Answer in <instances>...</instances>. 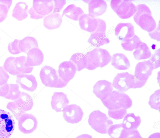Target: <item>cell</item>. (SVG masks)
<instances>
[{"mask_svg":"<svg viewBox=\"0 0 160 138\" xmlns=\"http://www.w3.org/2000/svg\"><path fill=\"white\" fill-rule=\"evenodd\" d=\"M85 55L87 60L86 68L89 70L103 67L111 60V56L108 51L100 48H96L88 52Z\"/></svg>","mask_w":160,"mask_h":138,"instance_id":"obj_1","label":"cell"},{"mask_svg":"<svg viewBox=\"0 0 160 138\" xmlns=\"http://www.w3.org/2000/svg\"><path fill=\"white\" fill-rule=\"evenodd\" d=\"M137 10L133 18L136 23L143 30L150 32L156 27V23L152 16L149 8L145 4L136 6Z\"/></svg>","mask_w":160,"mask_h":138,"instance_id":"obj_2","label":"cell"},{"mask_svg":"<svg viewBox=\"0 0 160 138\" xmlns=\"http://www.w3.org/2000/svg\"><path fill=\"white\" fill-rule=\"evenodd\" d=\"M101 101L108 110L127 109L130 108L132 104V100L127 94L118 91H112L107 98Z\"/></svg>","mask_w":160,"mask_h":138,"instance_id":"obj_3","label":"cell"},{"mask_svg":"<svg viewBox=\"0 0 160 138\" xmlns=\"http://www.w3.org/2000/svg\"><path fill=\"white\" fill-rule=\"evenodd\" d=\"M88 122L92 128L102 134H107L108 128L113 124L105 114L99 110L94 111L90 114Z\"/></svg>","mask_w":160,"mask_h":138,"instance_id":"obj_4","label":"cell"},{"mask_svg":"<svg viewBox=\"0 0 160 138\" xmlns=\"http://www.w3.org/2000/svg\"><path fill=\"white\" fill-rule=\"evenodd\" d=\"M79 25L82 30L90 32H105L106 28L105 22L103 20L84 14L78 19Z\"/></svg>","mask_w":160,"mask_h":138,"instance_id":"obj_5","label":"cell"},{"mask_svg":"<svg viewBox=\"0 0 160 138\" xmlns=\"http://www.w3.org/2000/svg\"><path fill=\"white\" fill-rule=\"evenodd\" d=\"M39 76L42 83L46 86L62 88L67 85L59 78L55 69L50 66L43 67L40 71Z\"/></svg>","mask_w":160,"mask_h":138,"instance_id":"obj_6","label":"cell"},{"mask_svg":"<svg viewBox=\"0 0 160 138\" xmlns=\"http://www.w3.org/2000/svg\"><path fill=\"white\" fill-rule=\"evenodd\" d=\"M110 5L113 11L122 19L130 18L137 10L136 6L130 0H111Z\"/></svg>","mask_w":160,"mask_h":138,"instance_id":"obj_7","label":"cell"},{"mask_svg":"<svg viewBox=\"0 0 160 138\" xmlns=\"http://www.w3.org/2000/svg\"><path fill=\"white\" fill-rule=\"evenodd\" d=\"M137 79L128 72L118 74L114 77L112 86L119 91L124 92L129 89L135 88Z\"/></svg>","mask_w":160,"mask_h":138,"instance_id":"obj_8","label":"cell"},{"mask_svg":"<svg viewBox=\"0 0 160 138\" xmlns=\"http://www.w3.org/2000/svg\"><path fill=\"white\" fill-rule=\"evenodd\" d=\"M14 120L10 113L0 109V138H9L14 130Z\"/></svg>","mask_w":160,"mask_h":138,"instance_id":"obj_9","label":"cell"},{"mask_svg":"<svg viewBox=\"0 0 160 138\" xmlns=\"http://www.w3.org/2000/svg\"><path fill=\"white\" fill-rule=\"evenodd\" d=\"M38 123L36 118L31 114L25 113L18 120V129L24 134H29L33 132L37 128Z\"/></svg>","mask_w":160,"mask_h":138,"instance_id":"obj_10","label":"cell"},{"mask_svg":"<svg viewBox=\"0 0 160 138\" xmlns=\"http://www.w3.org/2000/svg\"><path fill=\"white\" fill-rule=\"evenodd\" d=\"M62 111L64 119L67 122L72 124L79 123L82 120L83 115L81 108L75 104L67 105Z\"/></svg>","mask_w":160,"mask_h":138,"instance_id":"obj_11","label":"cell"},{"mask_svg":"<svg viewBox=\"0 0 160 138\" xmlns=\"http://www.w3.org/2000/svg\"><path fill=\"white\" fill-rule=\"evenodd\" d=\"M77 68L70 61H64L58 66V72L59 78L67 85L75 76Z\"/></svg>","mask_w":160,"mask_h":138,"instance_id":"obj_12","label":"cell"},{"mask_svg":"<svg viewBox=\"0 0 160 138\" xmlns=\"http://www.w3.org/2000/svg\"><path fill=\"white\" fill-rule=\"evenodd\" d=\"M154 69L153 65L149 60L139 62L136 65L134 76L138 80L147 81Z\"/></svg>","mask_w":160,"mask_h":138,"instance_id":"obj_13","label":"cell"},{"mask_svg":"<svg viewBox=\"0 0 160 138\" xmlns=\"http://www.w3.org/2000/svg\"><path fill=\"white\" fill-rule=\"evenodd\" d=\"M112 90V86L111 82L105 80H101L98 81L94 85L93 92L102 101L108 97Z\"/></svg>","mask_w":160,"mask_h":138,"instance_id":"obj_14","label":"cell"},{"mask_svg":"<svg viewBox=\"0 0 160 138\" xmlns=\"http://www.w3.org/2000/svg\"><path fill=\"white\" fill-rule=\"evenodd\" d=\"M16 82L24 90L32 92L36 90L38 83L32 75L22 74L17 75Z\"/></svg>","mask_w":160,"mask_h":138,"instance_id":"obj_15","label":"cell"},{"mask_svg":"<svg viewBox=\"0 0 160 138\" xmlns=\"http://www.w3.org/2000/svg\"><path fill=\"white\" fill-rule=\"evenodd\" d=\"M115 34L118 40L123 42L134 35V27L130 23H120L115 28Z\"/></svg>","mask_w":160,"mask_h":138,"instance_id":"obj_16","label":"cell"},{"mask_svg":"<svg viewBox=\"0 0 160 138\" xmlns=\"http://www.w3.org/2000/svg\"><path fill=\"white\" fill-rule=\"evenodd\" d=\"M32 7L37 13L45 17L52 11L53 2L52 0H34Z\"/></svg>","mask_w":160,"mask_h":138,"instance_id":"obj_17","label":"cell"},{"mask_svg":"<svg viewBox=\"0 0 160 138\" xmlns=\"http://www.w3.org/2000/svg\"><path fill=\"white\" fill-rule=\"evenodd\" d=\"M51 98L52 108L57 112L62 111L69 103L67 95L63 92H54Z\"/></svg>","mask_w":160,"mask_h":138,"instance_id":"obj_18","label":"cell"},{"mask_svg":"<svg viewBox=\"0 0 160 138\" xmlns=\"http://www.w3.org/2000/svg\"><path fill=\"white\" fill-rule=\"evenodd\" d=\"M25 65L27 67H33L41 65L44 60V55L38 48L30 49L27 53Z\"/></svg>","mask_w":160,"mask_h":138,"instance_id":"obj_19","label":"cell"},{"mask_svg":"<svg viewBox=\"0 0 160 138\" xmlns=\"http://www.w3.org/2000/svg\"><path fill=\"white\" fill-rule=\"evenodd\" d=\"M88 14L91 17H95L103 14L107 7L106 2L104 0H89Z\"/></svg>","mask_w":160,"mask_h":138,"instance_id":"obj_20","label":"cell"},{"mask_svg":"<svg viewBox=\"0 0 160 138\" xmlns=\"http://www.w3.org/2000/svg\"><path fill=\"white\" fill-rule=\"evenodd\" d=\"M141 121L139 116H136L133 113H129L125 115L122 124L123 128L129 131L137 129Z\"/></svg>","mask_w":160,"mask_h":138,"instance_id":"obj_21","label":"cell"},{"mask_svg":"<svg viewBox=\"0 0 160 138\" xmlns=\"http://www.w3.org/2000/svg\"><path fill=\"white\" fill-rule=\"evenodd\" d=\"M62 22V17L59 13L52 12L44 17L43 25L47 29L53 30L59 27Z\"/></svg>","mask_w":160,"mask_h":138,"instance_id":"obj_22","label":"cell"},{"mask_svg":"<svg viewBox=\"0 0 160 138\" xmlns=\"http://www.w3.org/2000/svg\"><path fill=\"white\" fill-rule=\"evenodd\" d=\"M111 61V65L118 70H127L130 67L128 59L123 53H116L113 54Z\"/></svg>","mask_w":160,"mask_h":138,"instance_id":"obj_23","label":"cell"},{"mask_svg":"<svg viewBox=\"0 0 160 138\" xmlns=\"http://www.w3.org/2000/svg\"><path fill=\"white\" fill-rule=\"evenodd\" d=\"M28 6L26 2H19L14 7L12 16L18 21H21L28 17Z\"/></svg>","mask_w":160,"mask_h":138,"instance_id":"obj_24","label":"cell"},{"mask_svg":"<svg viewBox=\"0 0 160 138\" xmlns=\"http://www.w3.org/2000/svg\"><path fill=\"white\" fill-rule=\"evenodd\" d=\"M88 42L93 46L98 47L108 43L110 41L105 32H95L91 33Z\"/></svg>","mask_w":160,"mask_h":138,"instance_id":"obj_25","label":"cell"},{"mask_svg":"<svg viewBox=\"0 0 160 138\" xmlns=\"http://www.w3.org/2000/svg\"><path fill=\"white\" fill-rule=\"evenodd\" d=\"M84 12L82 9L74 4L68 5L63 11L62 17L63 16L75 21H78Z\"/></svg>","mask_w":160,"mask_h":138,"instance_id":"obj_26","label":"cell"},{"mask_svg":"<svg viewBox=\"0 0 160 138\" xmlns=\"http://www.w3.org/2000/svg\"><path fill=\"white\" fill-rule=\"evenodd\" d=\"M25 111L30 110L33 106V100L28 93L21 92L19 97L14 101Z\"/></svg>","mask_w":160,"mask_h":138,"instance_id":"obj_27","label":"cell"},{"mask_svg":"<svg viewBox=\"0 0 160 138\" xmlns=\"http://www.w3.org/2000/svg\"><path fill=\"white\" fill-rule=\"evenodd\" d=\"M128 132V131L123 128L122 123L112 125L107 131L111 138H125Z\"/></svg>","mask_w":160,"mask_h":138,"instance_id":"obj_28","label":"cell"},{"mask_svg":"<svg viewBox=\"0 0 160 138\" xmlns=\"http://www.w3.org/2000/svg\"><path fill=\"white\" fill-rule=\"evenodd\" d=\"M19 47L22 52L27 53L31 49L38 48V42L33 37L28 36L20 40Z\"/></svg>","mask_w":160,"mask_h":138,"instance_id":"obj_29","label":"cell"},{"mask_svg":"<svg viewBox=\"0 0 160 138\" xmlns=\"http://www.w3.org/2000/svg\"><path fill=\"white\" fill-rule=\"evenodd\" d=\"M133 54L136 59L140 60L149 58L151 56V53L147 45L142 42Z\"/></svg>","mask_w":160,"mask_h":138,"instance_id":"obj_30","label":"cell"},{"mask_svg":"<svg viewBox=\"0 0 160 138\" xmlns=\"http://www.w3.org/2000/svg\"><path fill=\"white\" fill-rule=\"evenodd\" d=\"M70 61L76 66L78 71L86 68L87 66V60L85 55L81 53H77L71 57Z\"/></svg>","mask_w":160,"mask_h":138,"instance_id":"obj_31","label":"cell"},{"mask_svg":"<svg viewBox=\"0 0 160 138\" xmlns=\"http://www.w3.org/2000/svg\"><path fill=\"white\" fill-rule=\"evenodd\" d=\"M26 57L21 56L15 58L14 64L16 69L21 74L29 73H31L33 67H27L25 65Z\"/></svg>","mask_w":160,"mask_h":138,"instance_id":"obj_32","label":"cell"},{"mask_svg":"<svg viewBox=\"0 0 160 138\" xmlns=\"http://www.w3.org/2000/svg\"><path fill=\"white\" fill-rule=\"evenodd\" d=\"M142 42L139 38L134 35L132 37L122 42L121 45L124 50L132 51L134 49H137Z\"/></svg>","mask_w":160,"mask_h":138,"instance_id":"obj_33","label":"cell"},{"mask_svg":"<svg viewBox=\"0 0 160 138\" xmlns=\"http://www.w3.org/2000/svg\"><path fill=\"white\" fill-rule=\"evenodd\" d=\"M15 58L12 57L7 58L5 60L3 66L4 68L7 72L13 76L21 74L17 71L15 67L14 64Z\"/></svg>","mask_w":160,"mask_h":138,"instance_id":"obj_34","label":"cell"},{"mask_svg":"<svg viewBox=\"0 0 160 138\" xmlns=\"http://www.w3.org/2000/svg\"><path fill=\"white\" fill-rule=\"evenodd\" d=\"M6 108L12 113L17 120L22 115L26 113V111L14 101L8 102Z\"/></svg>","mask_w":160,"mask_h":138,"instance_id":"obj_35","label":"cell"},{"mask_svg":"<svg viewBox=\"0 0 160 138\" xmlns=\"http://www.w3.org/2000/svg\"><path fill=\"white\" fill-rule=\"evenodd\" d=\"M9 90L4 97L6 99L15 101L20 96L21 92L19 89V86L16 84H9Z\"/></svg>","mask_w":160,"mask_h":138,"instance_id":"obj_36","label":"cell"},{"mask_svg":"<svg viewBox=\"0 0 160 138\" xmlns=\"http://www.w3.org/2000/svg\"><path fill=\"white\" fill-rule=\"evenodd\" d=\"M160 90L156 91L150 96L148 104L151 107L160 111Z\"/></svg>","mask_w":160,"mask_h":138,"instance_id":"obj_37","label":"cell"},{"mask_svg":"<svg viewBox=\"0 0 160 138\" xmlns=\"http://www.w3.org/2000/svg\"><path fill=\"white\" fill-rule=\"evenodd\" d=\"M126 109L122 108L115 110H108V115L111 118L116 120L122 119L126 114Z\"/></svg>","mask_w":160,"mask_h":138,"instance_id":"obj_38","label":"cell"},{"mask_svg":"<svg viewBox=\"0 0 160 138\" xmlns=\"http://www.w3.org/2000/svg\"><path fill=\"white\" fill-rule=\"evenodd\" d=\"M19 42L20 40L15 39L13 41L9 43L8 49L10 53L15 55L22 52L19 47Z\"/></svg>","mask_w":160,"mask_h":138,"instance_id":"obj_39","label":"cell"},{"mask_svg":"<svg viewBox=\"0 0 160 138\" xmlns=\"http://www.w3.org/2000/svg\"><path fill=\"white\" fill-rule=\"evenodd\" d=\"M160 49L156 50L154 53L152 55L149 61L153 66L154 69H156L160 66Z\"/></svg>","mask_w":160,"mask_h":138,"instance_id":"obj_40","label":"cell"},{"mask_svg":"<svg viewBox=\"0 0 160 138\" xmlns=\"http://www.w3.org/2000/svg\"><path fill=\"white\" fill-rule=\"evenodd\" d=\"M9 78V75L3 67H0V86L7 83Z\"/></svg>","mask_w":160,"mask_h":138,"instance_id":"obj_41","label":"cell"},{"mask_svg":"<svg viewBox=\"0 0 160 138\" xmlns=\"http://www.w3.org/2000/svg\"><path fill=\"white\" fill-rule=\"evenodd\" d=\"M53 8L52 11L54 13H59L66 3V0H52Z\"/></svg>","mask_w":160,"mask_h":138,"instance_id":"obj_42","label":"cell"},{"mask_svg":"<svg viewBox=\"0 0 160 138\" xmlns=\"http://www.w3.org/2000/svg\"><path fill=\"white\" fill-rule=\"evenodd\" d=\"M8 11L6 5L0 4V22L4 21L7 18Z\"/></svg>","mask_w":160,"mask_h":138,"instance_id":"obj_43","label":"cell"},{"mask_svg":"<svg viewBox=\"0 0 160 138\" xmlns=\"http://www.w3.org/2000/svg\"><path fill=\"white\" fill-rule=\"evenodd\" d=\"M150 37L152 38L160 41V27L159 23L158 26L156 27L155 29L153 31L149 33Z\"/></svg>","mask_w":160,"mask_h":138,"instance_id":"obj_44","label":"cell"},{"mask_svg":"<svg viewBox=\"0 0 160 138\" xmlns=\"http://www.w3.org/2000/svg\"><path fill=\"white\" fill-rule=\"evenodd\" d=\"M9 88V84L7 83L0 86V96H5L8 92Z\"/></svg>","mask_w":160,"mask_h":138,"instance_id":"obj_45","label":"cell"},{"mask_svg":"<svg viewBox=\"0 0 160 138\" xmlns=\"http://www.w3.org/2000/svg\"><path fill=\"white\" fill-rule=\"evenodd\" d=\"M125 138H142L139 132L137 129L128 131Z\"/></svg>","mask_w":160,"mask_h":138,"instance_id":"obj_46","label":"cell"},{"mask_svg":"<svg viewBox=\"0 0 160 138\" xmlns=\"http://www.w3.org/2000/svg\"><path fill=\"white\" fill-rule=\"evenodd\" d=\"M30 15L31 18L35 19H39L44 17V16H40L37 13L33 10L32 7L28 11Z\"/></svg>","mask_w":160,"mask_h":138,"instance_id":"obj_47","label":"cell"},{"mask_svg":"<svg viewBox=\"0 0 160 138\" xmlns=\"http://www.w3.org/2000/svg\"><path fill=\"white\" fill-rule=\"evenodd\" d=\"M12 0H0V4L6 5L9 10L12 5Z\"/></svg>","mask_w":160,"mask_h":138,"instance_id":"obj_48","label":"cell"},{"mask_svg":"<svg viewBox=\"0 0 160 138\" xmlns=\"http://www.w3.org/2000/svg\"><path fill=\"white\" fill-rule=\"evenodd\" d=\"M148 138H160V133L158 132L154 133L151 135Z\"/></svg>","mask_w":160,"mask_h":138,"instance_id":"obj_49","label":"cell"},{"mask_svg":"<svg viewBox=\"0 0 160 138\" xmlns=\"http://www.w3.org/2000/svg\"><path fill=\"white\" fill-rule=\"evenodd\" d=\"M78 138H92V136L88 134H82L78 136Z\"/></svg>","mask_w":160,"mask_h":138,"instance_id":"obj_50","label":"cell"},{"mask_svg":"<svg viewBox=\"0 0 160 138\" xmlns=\"http://www.w3.org/2000/svg\"><path fill=\"white\" fill-rule=\"evenodd\" d=\"M78 138V137L77 136L76 137V138Z\"/></svg>","mask_w":160,"mask_h":138,"instance_id":"obj_51","label":"cell"},{"mask_svg":"<svg viewBox=\"0 0 160 138\" xmlns=\"http://www.w3.org/2000/svg\"></svg>","mask_w":160,"mask_h":138,"instance_id":"obj_52","label":"cell"}]
</instances>
